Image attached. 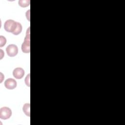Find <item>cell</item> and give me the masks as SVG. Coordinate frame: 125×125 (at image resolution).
<instances>
[{
    "label": "cell",
    "mask_w": 125,
    "mask_h": 125,
    "mask_svg": "<svg viewBox=\"0 0 125 125\" xmlns=\"http://www.w3.org/2000/svg\"><path fill=\"white\" fill-rule=\"evenodd\" d=\"M30 4L29 0H20L19 1V5L22 7H25Z\"/></svg>",
    "instance_id": "obj_9"
},
{
    "label": "cell",
    "mask_w": 125,
    "mask_h": 125,
    "mask_svg": "<svg viewBox=\"0 0 125 125\" xmlns=\"http://www.w3.org/2000/svg\"><path fill=\"white\" fill-rule=\"evenodd\" d=\"M21 31H22V25L20 22H17V27L15 29V31H14V32L12 34L14 35H18L21 33Z\"/></svg>",
    "instance_id": "obj_8"
},
{
    "label": "cell",
    "mask_w": 125,
    "mask_h": 125,
    "mask_svg": "<svg viewBox=\"0 0 125 125\" xmlns=\"http://www.w3.org/2000/svg\"><path fill=\"white\" fill-rule=\"evenodd\" d=\"M5 87L8 89H13L17 86V82L12 78H9L4 82Z\"/></svg>",
    "instance_id": "obj_5"
},
{
    "label": "cell",
    "mask_w": 125,
    "mask_h": 125,
    "mask_svg": "<svg viewBox=\"0 0 125 125\" xmlns=\"http://www.w3.org/2000/svg\"><path fill=\"white\" fill-rule=\"evenodd\" d=\"M17 25V22L12 20H7L4 23V28L8 32L13 33Z\"/></svg>",
    "instance_id": "obj_1"
},
{
    "label": "cell",
    "mask_w": 125,
    "mask_h": 125,
    "mask_svg": "<svg viewBox=\"0 0 125 125\" xmlns=\"http://www.w3.org/2000/svg\"><path fill=\"white\" fill-rule=\"evenodd\" d=\"M30 104L29 103L25 104L22 107V110L24 114L28 117L30 116Z\"/></svg>",
    "instance_id": "obj_7"
},
{
    "label": "cell",
    "mask_w": 125,
    "mask_h": 125,
    "mask_svg": "<svg viewBox=\"0 0 125 125\" xmlns=\"http://www.w3.org/2000/svg\"><path fill=\"white\" fill-rule=\"evenodd\" d=\"M12 111L8 107L4 106L0 109V118L3 120H6L11 116Z\"/></svg>",
    "instance_id": "obj_3"
},
{
    "label": "cell",
    "mask_w": 125,
    "mask_h": 125,
    "mask_svg": "<svg viewBox=\"0 0 125 125\" xmlns=\"http://www.w3.org/2000/svg\"><path fill=\"white\" fill-rule=\"evenodd\" d=\"M6 42V38L2 36H0V47H2L4 46Z\"/></svg>",
    "instance_id": "obj_10"
},
{
    "label": "cell",
    "mask_w": 125,
    "mask_h": 125,
    "mask_svg": "<svg viewBox=\"0 0 125 125\" xmlns=\"http://www.w3.org/2000/svg\"><path fill=\"white\" fill-rule=\"evenodd\" d=\"M6 51L8 56L10 57H14L18 54V48L16 45L11 44L6 47Z\"/></svg>",
    "instance_id": "obj_4"
},
{
    "label": "cell",
    "mask_w": 125,
    "mask_h": 125,
    "mask_svg": "<svg viewBox=\"0 0 125 125\" xmlns=\"http://www.w3.org/2000/svg\"><path fill=\"white\" fill-rule=\"evenodd\" d=\"M13 75L15 78L20 79L24 76V71L21 67H17L13 70Z\"/></svg>",
    "instance_id": "obj_6"
},
{
    "label": "cell",
    "mask_w": 125,
    "mask_h": 125,
    "mask_svg": "<svg viewBox=\"0 0 125 125\" xmlns=\"http://www.w3.org/2000/svg\"><path fill=\"white\" fill-rule=\"evenodd\" d=\"M21 50L25 53H28L30 51V32L27 30L24 41L21 45Z\"/></svg>",
    "instance_id": "obj_2"
},
{
    "label": "cell",
    "mask_w": 125,
    "mask_h": 125,
    "mask_svg": "<svg viewBox=\"0 0 125 125\" xmlns=\"http://www.w3.org/2000/svg\"><path fill=\"white\" fill-rule=\"evenodd\" d=\"M25 82L26 84L28 86H30V74H28V75L26 76L25 80Z\"/></svg>",
    "instance_id": "obj_11"
}]
</instances>
